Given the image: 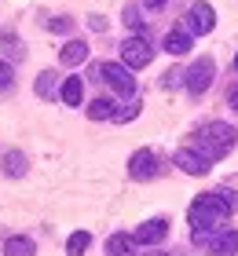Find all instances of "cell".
I'll return each mask as SVG.
<instances>
[{
	"label": "cell",
	"instance_id": "cell-2",
	"mask_svg": "<svg viewBox=\"0 0 238 256\" xmlns=\"http://www.w3.org/2000/svg\"><path fill=\"white\" fill-rule=\"evenodd\" d=\"M234 139H238V132H234L231 124H223V121H209V124H201L198 132H194V150H198L201 158L216 161V158H227V154H231Z\"/></svg>",
	"mask_w": 238,
	"mask_h": 256
},
{
	"label": "cell",
	"instance_id": "cell-11",
	"mask_svg": "<svg viewBox=\"0 0 238 256\" xmlns=\"http://www.w3.org/2000/svg\"><path fill=\"white\" fill-rule=\"evenodd\" d=\"M85 59H88V44L85 40H66L63 52H59V62L63 66H81Z\"/></svg>",
	"mask_w": 238,
	"mask_h": 256
},
{
	"label": "cell",
	"instance_id": "cell-24",
	"mask_svg": "<svg viewBox=\"0 0 238 256\" xmlns=\"http://www.w3.org/2000/svg\"><path fill=\"white\" fill-rule=\"evenodd\" d=\"M136 114H139V106H136V102H132V106H125V110H117V114H114V121H121V124H125V121H132V118H136Z\"/></svg>",
	"mask_w": 238,
	"mask_h": 256
},
{
	"label": "cell",
	"instance_id": "cell-22",
	"mask_svg": "<svg viewBox=\"0 0 238 256\" xmlns=\"http://www.w3.org/2000/svg\"><path fill=\"white\" fill-rule=\"evenodd\" d=\"M180 84H183V70H169L161 77V88H180Z\"/></svg>",
	"mask_w": 238,
	"mask_h": 256
},
{
	"label": "cell",
	"instance_id": "cell-23",
	"mask_svg": "<svg viewBox=\"0 0 238 256\" xmlns=\"http://www.w3.org/2000/svg\"><path fill=\"white\" fill-rule=\"evenodd\" d=\"M125 22H128L132 30H143V18H139V8H136V4H128V8H125Z\"/></svg>",
	"mask_w": 238,
	"mask_h": 256
},
{
	"label": "cell",
	"instance_id": "cell-19",
	"mask_svg": "<svg viewBox=\"0 0 238 256\" xmlns=\"http://www.w3.org/2000/svg\"><path fill=\"white\" fill-rule=\"evenodd\" d=\"M128 246H132L128 234H114L110 242H106V256H128Z\"/></svg>",
	"mask_w": 238,
	"mask_h": 256
},
{
	"label": "cell",
	"instance_id": "cell-14",
	"mask_svg": "<svg viewBox=\"0 0 238 256\" xmlns=\"http://www.w3.org/2000/svg\"><path fill=\"white\" fill-rule=\"evenodd\" d=\"M4 172L8 176H26V154H22V150H8L4 154Z\"/></svg>",
	"mask_w": 238,
	"mask_h": 256
},
{
	"label": "cell",
	"instance_id": "cell-16",
	"mask_svg": "<svg viewBox=\"0 0 238 256\" xmlns=\"http://www.w3.org/2000/svg\"><path fill=\"white\" fill-rule=\"evenodd\" d=\"M114 106H117L114 99H95L92 106H88V118L92 121H114V114H117Z\"/></svg>",
	"mask_w": 238,
	"mask_h": 256
},
{
	"label": "cell",
	"instance_id": "cell-21",
	"mask_svg": "<svg viewBox=\"0 0 238 256\" xmlns=\"http://www.w3.org/2000/svg\"><path fill=\"white\" fill-rule=\"evenodd\" d=\"M44 26L52 30V33H70V30H74V18H66V15H55V18H48Z\"/></svg>",
	"mask_w": 238,
	"mask_h": 256
},
{
	"label": "cell",
	"instance_id": "cell-8",
	"mask_svg": "<svg viewBox=\"0 0 238 256\" xmlns=\"http://www.w3.org/2000/svg\"><path fill=\"white\" fill-rule=\"evenodd\" d=\"M165 234H169V220H147V224L136 227L132 242H136V246H158Z\"/></svg>",
	"mask_w": 238,
	"mask_h": 256
},
{
	"label": "cell",
	"instance_id": "cell-18",
	"mask_svg": "<svg viewBox=\"0 0 238 256\" xmlns=\"http://www.w3.org/2000/svg\"><path fill=\"white\" fill-rule=\"evenodd\" d=\"M92 246V234L88 230H77V234H70V242H66V252L70 256H85V249Z\"/></svg>",
	"mask_w": 238,
	"mask_h": 256
},
{
	"label": "cell",
	"instance_id": "cell-9",
	"mask_svg": "<svg viewBox=\"0 0 238 256\" xmlns=\"http://www.w3.org/2000/svg\"><path fill=\"white\" fill-rule=\"evenodd\" d=\"M205 249H209V256H234V252H238V230L220 227L216 238L205 242Z\"/></svg>",
	"mask_w": 238,
	"mask_h": 256
},
{
	"label": "cell",
	"instance_id": "cell-13",
	"mask_svg": "<svg viewBox=\"0 0 238 256\" xmlns=\"http://www.w3.org/2000/svg\"><path fill=\"white\" fill-rule=\"evenodd\" d=\"M190 40H194V37H190L187 30H172L169 37H165V52H169V55H187L190 52Z\"/></svg>",
	"mask_w": 238,
	"mask_h": 256
},
{
	"label": "cell",
	"instance_id": "cell-20",
	"mask_svg": "<svg viewBox=\"0 0 238 256\" xmlns=\"http://www.w3.org/2000/svg\"><path fill=\"white\" fill-rule=\"evenodd\" d=\"M4 55H8V59H22V55H26V48H22V40L19 37H11V33H4Z\"/></svg>",
	"mask_w": 238,
	"mask_h": 256
},
{
	"label": "cell",
	"instance_id": "cell-28",
	"mask_svg": "<svg viewBox=\"0 0 238 256\" xmlns=\"http://www.w3.org/2000/svg\"><path fill=\"white\" fill-rule=\"evenodd\" d=\"M143 4H147L150 11H158V8H165V0H143Z\"/></svg>",
	"mask_w": 238,
	"mask_h": 256
},
{
	"label": "cell",
	"instance_id": "cell-29",
	"mask_svg": "<svg viewBox=\"0 0 238 256\" xmlns=\"http://www.w3.org/2000/svg\"><path fill=\"white\" fill-rule=\"evenodd\" d=\"M143 256H169V252H143Z\"/></svg>",
	"mask_w": 238,
	"mask_h": 256
},
{
	"label": "cell",
	"instance_id": "cell-27",
	"mask_svg": "<svg viewBox=\"0 0 238 256\" xmlns=\"http://www.w3.org/2000/svg\"><path fill=\"white\" fill-rule=\"evenodd\" d=\"M227 102H231V110L238 114V84H234V88H227Z\"/></svg>",
	"mask_w": 238,
	"mask_h": 256
},
{
	"label": "cell",
	"instance_id": "cell-6",
	"mask_svg": "<svg viewBox=\"0 0 238 256\" xmlns=\"http://www.w3.org/2000/svg\"><path fill=\"white\" fill-rule=\"evenodd\" d=\"M154 59V48H150V40L147 37H128L121 44V62L128 70H143V66H150Z\"/></svg>",
	"mask_w": 238,
	"mask_h": 256
},
{
	"label": "cell",
	"instance_id": "cell-10",
	"mask_svg": "<svg viewBox=\"0 0 238 256\" xmlns=\"http://www.w3.org/2000/svg\"><path fill=\"white\" fill-rule=\"evenodd\" d=\"M176 165H180L187 176H205V172L212 168V161L209 158H201L198 150H190V146H183L180 154H176Z\"/></svg>",
	"mask_w": 238,
	"mask_h": 256
},
{
	"label": "cell",
	"instance_id": "cell-1",
	"mask_svg": "<svg viewBox=\"0 0 238 256\" xmlns=\"http://www.w3.org/2000/svg\"><path fill=\"white\" fill-rule=\"evenodd\" d=\"M231 212H238V194L234 190H209V194H198L187 208V220L194 227V242L205 246L212 230L223 227V220Z\"/></svg>",
	"mask_w": 238,
	"mask_h": 256
},
{
	"label": "cell",
	"instance_id": "cell-15",
	"mask_svg": "<svg viewBox=\"0 0 238 256\" xmlns=\"http://www.w3.org/2000/svg\"><path fill=\"white\" fill-rule=\"evenodd\" d=\"M33 252H37V246H33L30 238H22V234L4 242V256H33Z\"/></svg>",
	"mask_w": 238,
	"mask_h": 256
},
{
	"label": "cell",
	"instance_id": "cell-26",
	"mask_svg": "<svg viewBox=\"0 0 238 256\" xmlns=\"http://www.w3.org/2000/svg\"><path fill=\"white\" fill-rule=\"evenodd\" d=\"M88 26H92L95 33H103V30H106V18H103V15H88Z\"/></svg>",
	"mask_w": 238,
	"mask_h": 256
},
{
	"label": "cell",
	"instance_id": "cell-25",
	"mask_svg": "<svg viewBox=\"0 0 238 256\" xmlns=\"http://www.w3.org/2000/svg\"><path fill=\"white\" fill-rule=\"evenodd\" d=\"M8 84H11V66L0 59V88H8Z\"/></svg>",
	"mask_w": 238,
	"mask_h": 256
},
{
	"label": "cell",
	"instance_id": "cell-4",
	"mask_svg": "<svg viewBox=\"0 0 238 256\" xmlns=\"http://www.w3.org/2000/svg\"><path fill=\"white\" fill-rule=\"evenodd\" d=\"M212 26H216V11H212V4L198 0V4H190V8H187L183 30L190 33V37H205V33H212Z\"/></svg>",
	"mask_w": 238,
	"mask_h": 256
},
{
	"label": "cell",
	"instance_id": "cell-3",
	"mask_svg": "<svg viewBox=\"0 0 238 256\" xmlns=\"http://www.w3.org/2000/svg\"><path fill=\"white\" fill-rule=\"evenodd\" d=\"M92 77L106 80V84H110L114 92H121V96H132L136 92V77H132V70H128L125 62H95Z\"/></svg>",
	"mask_w": 238,
	"mask_h": 256
},
{
	"label": "cell",
	"instance_id": "cell-5",
	"mask_svg": "<svg viewBox=\"0 0 238 256\" xmlns=\"http://www.w3.org/2000/svg\"><path fill=\"white\" fill-rule=\"evenodd\" d=\"M212 74H216V62L209 59V55H201V59L194 62L183 74V84H187V92L190 96H201V92H209V84H212Z\"/></svg>",
	"mask_w": 238,
	"mask_h": 256
},
{
	"label": "cell",
	"instance_id": "cell-17",
	"mask_svg": "<svg viewBox=\"0 0 238 256\" xmlns=\"http://www.w3.org/2000/svg\"><path fill=\"white\" fill-rule=\"evenodd\" d=\"M55 80H59L55 70H41V74H37V84H33V88H37L41 99H52L55 96Z\"/></svg>",
	"mask_w": 238,
	"mask_h": 256
},
{
	"label": "cell",
	"instance_id": "cell-30",
	"mask_svg": "<svg viewBox=\"0 0 238 256\" xmlns=\"http://www.w3.org/2000/svg\"><path fill=\"white\" fill-rule=\"evenodd\" d=\"M234 66H238V55H234Z\"/></svg>",
	"mask_w": 238,
	"mask_h": 256
},
{
	"label": "cell",
	"instance_id": "cell-7",
	"mask_svg": "<svg viewBox=\"0 0 238 256\" xmlns=\"http://www.w3.org/2000/svg\"><path fill=\"white\" fill-rule=\"evenodd\" d=\"M158 172H161V161H158V154H154V150H136L132 161H128V176L139 180V183L154 180Z\"/></svg>",
	"mask_w": 238,
	"mask_h": 256
},
{
	"label": "cell",
	"instance_id": "cell-12",
	"mask_svg": "<svg viewBox=\"0 0 238 256\" xmlns=\"http://www.w3.org/2000/svg\"><path fill=\"white\" fill-rule=\"evenodd\" d=\"M59 96H63L66 106H81V99H85V80H81V77H66Z\"/></svg>",
	"mask_w": 238,
	"mask_h": 256
}]
</instances>
